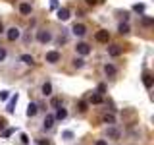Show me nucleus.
<instances>
[{"label":"nucleus","instance_id":"7c9ffc66","mask_svg":"<svg viewBox=\"0 0 154 145\" xmlns=\"http://www.w3.org/2000/svg\"><path fill=\"white\" fill-rule=\"evenodd\" d=\"M4 128H6V120L0 118V130H4Z\"/></svg>","mask_w":154,"mask_h":145},{"label":"nucleus","instance_id":"72a5a7b5","mask_svg":"<svg viewBox=\"0 0 154 145\" xmlns=\"http://www.w3.org/2000/svg\"><path fill=\"white\" fill-rule=\"evenodd\" d=\"M85 2H87V6H94L96 0H85Z\"/></svg>","mask_w":154,"mask_h":145},{"label":"nucleus","instance_id":"7ed1b4c3","mask_svg":"<svg viewBox=\"0 0 154 145\" xmlns=\"http://www.w3.org/2000/svg\"><path fill=\"white\" fill-rule=\"evenodd\" d=\"M60 58H62V54L58 50H48L46 54H45V60L48 62V64H58V62H60Z\"/></svg>","mask_w":154,"mask_h":145},{"label":"nucleus","instance_id":"ddd939ff","mask_svg":"<svg viewBox=\"0 0 154 145\" xmlns=\"http://www.w3.org/2000/svg\"><path fill=\"white\" fill-rule=\"evenodd\" d=\"M54 122H56V120H54V114H46L45 122H42V128H45V130H50L52 126H54Z\"/></svg>","mask_w":154,"mask_h":145},{"label":"nucleus","instance_id":"c756f323","mask_svg":"<svg viewBox=\"0 0 154 145\" xmlns=\"http://www.w3.org/2000/svg\"><path fill=\"white\" fill-rule=\"evenodd\" d=\"M94 145H108V141H106V139H98Z\"/></svg>","mask_w":154,"mask_h":145},{"label":"nucleus","instance_id":"393cba45","mask_svg":"<svg viewBox=\"0 0 154 145\" xmlns=\"http://www.w3.org/2000/svg\"><path fill=\"white\" fill-rule=\"evenodd\" d=\"M6 54H8V52H6V48H0V62H2L4 58H6Z\"/></svg>","mask_w":154,"mask_h":145},{"label":"nucleus","instance_id":"423d86ee","mask_svg":"<svg viewBox=\"0 0 154 145\" xmlns=\"http://www.w3.org/2000/svg\"><path fill=\"white\" fill-rule=\"evenodd\" d=\"M71 35H75V37H85V35H87V27L83 25V23H75V25L71 27Z\"/></svg>","mask_w":154,"mask_h":145},{"label":"nucleus","instance_id":"5701e85b","mask_svg":"<svg viewBox=\"0 0 154 145\" xmlns=\"http://www.w3.org/2000/svg\"><path fill=\"white\" fill-rule=\"evenodd\" d=\"M96 91H98V95H104V93H106V85H104V83H100Z\"/></svg>","mask_w":154,"mask_h":145},{"label":"nucleus","instance_id":"20e7f679","mask_svg":"<svg viewBox=\"0 0 154 145\" xmlns=\"http://www.w3.org/2000/svg\"><path fill=\"white\" fill-rule=\"evenodd\" d=\"M106 52H108V56H112V58H116V56H119L123 52V48H122V45H108L106 47Z\"/></svg>","mask_w":154,"mask_h":145},{"label":"nucleus","instance_id":"dca6fc26","mask_svg":"<svg viewBox=\"0 0 154 145\" xmlns=\"http://www.w3.org/2000/svg\"><path fill=\"white\" fill-rule=\"evenodd\" d=\"M106 135H108L110 139H118V137H119V132H118V130L114 128V126H110V128L106 130Z\"/></svg>","mask_w":154,"mask_h":145},{"label":"nucleus","instance_id":"f03ea898","mask_svg":"<svg viewBox=\"0 0 154 145\" xmlns=\"http://www.w3.org/2000/svg\"><path fill=\"white\" fill-rule=\"evenodd\" d=\"M4 33H6V39H8V41H12V43H14V41H17V39L21 37V29L16 27V25L10 27V29H6Z\"/></svg>","mask_w":154,"mask_h":145},{"label":"nucleus","instance_id":"f257e3e1","mask_svg":"<svg viewBox=\"0 0 154 145\" xmlns=\"http://www.w3.org/2000/svg\"><path fill=\"white\" fill-rule=\"evenodd\" d=\"M37 41L41 43V45H46V43L52 41V33L48 31V29H41V31H37Z\"/></svg>","mask_w":154,"mask_h":145},{"label":"nucleus","instance_id":"a878e982","mask_svg":"<svg viewBox=\"0 0 154 145\" xmlns=\"http://www.w3.org/2000/svg\"><path fill=\"white\" fill-rule=\"evenodd\" d=\"M52 106H56V108H58V106H60V99H58V97H54V99H52V103H50Z\"/></svg>","mask_w":154,"mask_h":145},{"label":"nucleus","instance_id":"cd10ccee","mask_svg":"<svg viewBox=\"0 0 154 145\" xmlns=\"http://www.w3.org/2000/svg\"><path fill=\"white\" fill-rule=\"evenodd\" d=\"M64 137L66 139H71V137H73V132H64Z\"/></svg>","mask_w":154,"mask_h":145},{"label":"nucleus","instance_id":"473e14b6","mask_svg":"<svg viewBox=\"0 0 154 145\" xmlns=\"http://www.w3.org/2000/svg\"><path fill=\"white\" fill-rule=\"evenodd\" d=\"M38 145H50V141H48V139H46V141H45V139H38Z\"/></svg>","mask_w":154,"mask_h":145},{"label":"nucleus","instance_id":"4be33fe9","mask_svg":"<svg viewBox=\"0 0 154 145\" xmlns=\"http://www.w3.org/2000/svg\"><path fill=\"white\" fill-rule=\"evenodd\" d=\"M144 85H146L148 87V89H150V87H152V79H150V76H148V74H144Z\"/></svg>","mask_w":154,"mask_h":145},{"label":"nucleus","instance_id":"4468645a","mask_svg":"<svg viewBox=\"0 0 154 145\" xmlns=\"http://www.w3.org/2000/svg\"><path fill=\"white\" fill-rule=\"evenodd\" d=\"M19 60H21L25 66H33V64H35V58H33L31 54H21V56H19Z\"/></svg>","mask_w":154,"mask_h":145},{"label":"nucleus","instance_id":"412c9836","mask_svg":"<svg viewBox=\"0 0 154 145\" xmlns=\"http://www.w3.org/2000/svg\"><path fill=\"white\" fill-rule=\"evenodd\" d=\"M85 66V60H83V58H73V68H77V70H79V68H83Z\"/></svg>","mask_w":154,"mask_h":145},{"label":"nucleus","instance_id":"b1692460","mask_svg":"<svg viewBox=\"0 0 154 145\" xmlns=\"http://www.w3.org/2000/svg\"><path fill=\"white\" fill-rule=\"evenodd\" d=\"M133 10H135V12H144V6H143V4H135Z\"/></svg>","mask_w":154,"mask_h":145},{"label":"nucleus","instance_id":"9b49d317","mask_svg":"<svg viewBox=\"0 0 154 145\" xmlns=\"http://www.w3.org/2000/svg\"><path fill=\"white\" fill-rule=\"evenodd\" d=\"M37 112H38V105L37 103H29L27 105V116L33 118V116H37Z\"/></svg>","mask_w":154,"mask_h":145},{"label":"nucleus","instance_id":"0eeeda50","mask_svg":"<svg viewBox=\"0 0 154 145\" xmlns=\"http://www.w3.org/2000/svg\"><path fill=\"white\" fill-rule=\"evenodd\" d=\"M94 39H96V43H106V45H108V41H110V33L106 31V29H100V31H96Z\"/></svg>","mask_w":154,"mask_h":145},{"label":"nucleus","instance_id":"6e6552de","mask_svg":"<svg viewBox=\"0 0 154 145\" xmlns=\"http://www.w3.org/2000/svg\"><path fill=\"white\" fill-rule=\"evenodd\" d=\"M75 52H77L79 56H87V54H91V47L87 45V43H77Z\"/></svg>","mask_w":154,"mask_h":145},{"label":"nucleus","instance_id":"f8f14e48","mask_svg":"<svg viewBox=\"0 0 154 145\" xmlns=\"http://www.w3.org/2000/svg\"><path fill=\"white\" fill-rule=\"evenodd\" d=\"M69 18L71 16H69V10H67V8H60V10H58V19H60V21H67Z\"/></svg>","mask_w":154,"mask_h":145},{"label":"nucleus","instance_id":"f3484780","mask_svg":"<svg viewBox=\"0 0 154 145\" xmlns=\"http://www.w3.org/2000/svg\"><path fill=\"white\" fill-rule=\"evenodd\" d=\"M102 122H104V124H110V126H114V124H116V116H114V114H108V112H106V114L102 116Z\"/></svg>","mask_w":154,"mask_h":145},{"label":"nucleus","instance_id":"1a4fd4ad","mask_svg":"<svg viewBox=\"0 0 154 145\" xmlns=\"http://www.w3.org/2000/svg\"><path fill=\"white\" fill-rule=\"evenodd\" d=\"M104 74L108 76V77H114L116 74H118V68H116L114 64H110V62H108V64H104Z\"/></svg>","mask_w":154,"mask_h":145},{"label":"nucleus","instance_id":"f704fd0d","mask_svg":"<svg viewBox=\"0 0 154 145\" xmlns=\"http://www.w3.org/2000/svg\"><path fill=\"white\" fill-rule=\"evenodd\" d=\"M2 33H4V25H2V23H0V35H2Z\"/></svg>","mask_w":154,"mask_h":145},{"label":"nucleus","instance_id":"a211bd4d","mask_svg":"<svg viewBox=\"0 0 154 145\" xmlns=\"http://www.w3.org/2000/svg\"><path fill=\"white\" fill-rule=\"evenodd\" d=\"M89 103H91V105H100V103H102V97H100L98 93H94V95L89 97Z\"/></svg>","mask_w":154,"mask_h":145},{"label":"nucleus","instance_id":"39448f33","mask_svg":"<svg viewBox=\"0 0 154 145\" xmlns=\"http://www.w3.org/2000/svg\"><path fill=\"white\" fill-rule=\"evenodd\" d=\"M17 10H19V14L21 16H31V12H33V6H31V2H19V6H17Z\"/></svg>","mask_w":154,"mask_h":145},{"label":"nucleus","instance_id":"9d476101","mask_svg":"<svg viewBox=\"0 0 154 145\" xmlns=\"http://www.w3.org/2000/svg\"><path fill=\"white\" fill-rule=\"evenodd\" d=\"M67 118V110L64 106H58L56 108V114H54V120H66Z\"/></svg>","mask_w":154,"mask_h":145},{"label":"nucleus","instance_id":"6ab92c4d","mask_svg":"<svg viewBox=\"0 0 154 145\" xmlns=\"http://www.w3.org/2000/svg\"><path fill=\"white\" fill-rule=\"evenodd\" d=\"M118 33H119V35H127V33H129L127 21H125V23H119V25H118Z\"/></svg>","mask_w":154,"mask_h":145},{"label":"nucleus","instance_id":"2f4dec72","mask_svg":"<svg viewBox=\"0 0 154 145\" xmlns=\"http://www.w3.org/2000/svg\"><path fill=\"white\" fill-rule=\"evenodd\" d=\"M12 134H14V130L10 128V130H6V132H4V137H8V135H12Z\"/></svg>","mask_w":154,"mask_h":145},{"label":"nucleus","instance_id":"c85d7f7f","mask_svg":"<svg viewBox=\"0 0 154 145\" xmlns=\"http://www.w3.org/2000/svg\"><path fill=\"white\" fill-rule=\"evenodd\" d=\"M79 110H81V112H85V110H87V103H79Z\"/></svg>","mask_w":154,"mask_h":145},{"label":"nucleus","instance_id":"2eb2a0df","mask_svg":"<svg viewBox=\"0 0 154 145\" xmlns=\"http://www.w3.org/2000/svg\"><path fill=\"white\" fill-rule=\"evenodd\" d=\"M41 91H42V95H45V97H50V95H52V83H50V81H46V83H42Z\"/></svg>","mask_w":154,"mask_h":145},{"label":"nucleus","instance_id":"aec40b11","mask_svg":"<svg viewBox=\"0 0 154 145\" xmlns=\"http://www.w3.org/2000/svg\"><path fill=\"white\" fill-rule=\"evenodd\" d=\"M16 105H17V93L14 95L12 99H10V103H8V108H6V110H8V112H14V106H16Z\"/></svg>","mask_w":154,"mask_h":145},{"label":"nucleus","instance_id":"bb28decb","mask_svg":"<svg viewBox=\"0 0 154 145\" xmlns=\"http://www.w3.org/2000/svg\"><path fill=\"white\" fill-rule=\"evenodd\" d=\"M0 99L6 101V99H8V91H0Z\"/></svg>","mask_w":154,"mask_h":145}]
</instances>
